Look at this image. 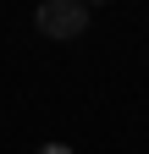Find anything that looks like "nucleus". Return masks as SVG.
<instances>
[{
    "label": "nucleus",
    "instance_id": "obj_2",
    "mask_svg": "<svg viewBox=\"0 0 149 154\" xmlns=\"http://www.w3.org/2000/svg\"><path fill=\"white\" fill-rule=\"evenodd\" d=\"M33 154H78V149H66V143H39Z\"/></svg>",
    "mask_w": 149,
    "mask_h": 154
},
{
    "label": "nucleus",
    "instance_id": "obj_1",
    "mask_svg": "<svg viewBox=\"0 0 149 154\" xmlns=\"http://www.w3.org/2000/svg\"><path fill=\"white\" fill-rule=\"evenodd\" d=\"M33 28L44 38H55V44H72V38H83V28H88V6L83 0H39Z\"/></svg>",
    "mask_w": 149,
    "mask_h": 154
}]
</instances>
